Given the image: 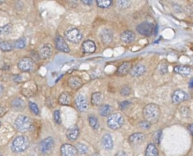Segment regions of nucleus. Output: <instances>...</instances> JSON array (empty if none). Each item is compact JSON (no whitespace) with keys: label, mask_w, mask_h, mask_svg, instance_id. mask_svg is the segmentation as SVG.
I'll return each instance as SVG.
<instances>
[{"label":"nucleus","mask_w":193,"mask_h":156,"mask_svg":"<svg viewBox=\"0 0 193 156\" xmlns=\"http://www.w3.org/2000/svg\"><path fill=\"white\" fill-rule=\"evenodd\" d=\"M143 114L147 122L152 124H156L159 121L160 117V109L159 106L154 104H147L143 110Z\"/></svg>","instance_id":"obj_1"},{"label":"nucleus","mask_w":193,"mask_h":156,"mask_svg":"<svg viewBox=\"0 0 193 156\" xmlns=\"http://www.w3.org/2000/svg\"><path fill=\"white\" fill-rule=\"evenodd\" d=\"M29 146V140L25 136H19L15 138L11 142V149L12 152L16 153H19L25 151Z\"/></svg>","instance_id":"obj_2"},{"label":"nucleus","mask_w":193,"mask_h":156,"mask_svg":"<svg viewBox=\"0 0 193 156\" xmlns=\"http://www.w3.org/2000/svg\"><path fill=\"white\" fill-rule=\"evenodd\" d=\"M15 127L19 132H26L32 127V120L25 115H19L15 120Z\"/></svg>","instance_id":"obj_3"},{"label":"nucleus","mask_w":193,"mask_h":156,"mask_svg":"<svg viewBox=\"0 0 193 156\" xmlns=\"http://www.w3.org/2000/svg\"><path fill=\"white\" fill-rule=\"evenodd\" d=\"M124 122V117L119 113H115V114H112L110 116H109L107 124L109 128L112 129H118L122 127Z\"/></svg>","instance_id":"obj_4"},{"label":"nucleus","mask_w":193,"mask_h":156,"mask_svg":"<svg viewBox=\"0 0 193 156\" xmlns=\"http://www.w3.org/2000/svg\"><path fill=\"white\" fill-rule=\"evenodd\" d=\"M65 37L70 42L78 44L83 40V34L78 28H71L66 30L65 32Z\"/></svg>","instance_id":"obj_5"},{"label":"nucleus","mask_w":193,"mask_h":156,"mask_svg":"<svg viewBox=\"0 0 193 156\" xmlns=\"http://www.w3.org/2000/svg\"><path fill=\"white\" fill-rule=\"evenodd\" d=\"M54 147V141L52 137H47L40 143V151L41 153L47 155L52 152Z\"/></svg>","instance_id":"obj_6"},{"label":"nucleus","mask_w":193,"mask_h":156,"mask_svg":"<svg viewBox=\"0 0 193 156\" xmlns=\"http://www.w3.org/2000/svg\"><path fill=\"white\" fill-rule=\"evenodd\" d=\"M34 63L31 58L25 57L21 59L18 63V68L21 71L25 72H31L34 69Z\"/></svg>","instance_id":"obj_7"},{"label":"nucleus","mask_w":193,"mask_h":156,"mask_svg":"<svg viewBox=\"0 0 193 156\" xmlns=\"http://www.w3.org/2000/svg\"><path fill=\"white\" fill-rule=\"evenodd\" d=\"M154 24L148 21H143L137 26V32L144 36H150L154 32Z\"/></svg>","instance_id":"obj_8"},{"label":"nucleus","mask_w":193,"mask_h":156,"mask_svg":"<svg viewBox=\"0 0 193 156\" xmlns=\"http://www.w3.org/2000/svg\"><path fill=\"white\" fill-rule=\"evenodd\" d=\"M75 104H76V107L80 112H86L88 110L89 104H88L87 99L84 94H80L76 98L75 100Z\"/></svg>","instance_id":"obj_9"},{"label":"nucleus","mask_w":193,"mask_h":156,"mask_svg":"<svg viewBox=\"0 0 193 156\" xmlns=\"http://www.w3.org/2000/svg\"><path fill=\"white\" fill-rule=\"evenodd\" d=\"M61 153L62 156H78L76 148L71 144H64L61 148Z\"/></svg>","instance_id":"obj_10"},{"label":"nucleus","mask_w":193,"mask_h":156,"mask_svg":"<svg viewBox=\"0 0 193 156\" xmlns=\"http://www.w3.org/2000/svg\"><path fill=\"white\" fill-rule=\"evenodd\" d=\"M189 99V94L182 90H176L173 94L172 100L175 104H180Z\"/></svg>","instance_id":"obj_11"},{"label":"nucleus","mask_w":193,"mask_h":156,"mask_svg":"<svg viewBox=\"0 0 193 156\" xmlns=\"http://www.w3.org/2000/svg\"><path fill=\"white\" fill-rule=\"evenodd\" d=\"M55 46L56 50L61 51V52L69 53L70 50L69 46H68V44H66V42L65 41L64 37H62L60 35H58L57 37H56Z\"/></svg>","instance_id":"obj_12"},{"label":"nucleus","mask_w":193,"mask_h":156,"mask_svg":"<svg viewBox=\"0 0 193 156\" xmlns=\"http://www.w3.org/2000/svg\"><path fill=\"white\" fill-rule=\"evenodd\" d=\"M66 137L70 141H75L79 135V129L76 125L71 126L67 129L66 132Z\"/></svg>","instance_id":"obj_13"},{"label":"nucleus","mask_w":193,"mask_h":156,"mask_svg":"<svg viewBox=\"0 0 193 156\" xmlns=\"http://www.w3.org/2000/svg\"><path fill=\"white\" fill-rule=\"evenodd\" d=\"M68 85L72 89H78L83 85V80L79 76H72L68 79Z\"/></svg>","instance_id":"obj_14"},{"label":"nucleus","mask_w":193,"mask_h":156,"mask_svg":"<svg viewBox=\"0 0 193 156\" xmlns=\"http://www.w3.org/2000/svg\"><path fill=\"white\" fill-rule=\"evenodd\" d=\"M52 46H51V44H44L40 50L39 55L41 59H47L51 57V55H52Z\"/></svg>","instance_id":"obj_15"},{"label":"nucleus","mask_w":193,"mask_h":156,"mask_svg":"<svg viewBox=\"0 0 193 156\" xmlns=\"http://www.w3.org/2000/svg\"><path fill=\"white\" fill-rule=\"evenodd\" d=\"M135 38V34L131 31H124L121 34V41L125 43V44H131L132 42H134Z\"/></svg>","instance_id":"obj_16"},{"label":"nucleus","mask_w":193,"mask_h":156,"mask_svg":"<svg viewBox=\"0 0 193 156\" xmlns=\"http://www.w3.org/2000/svg\"><path fill=\"white\" fill-rule=\"evenodd\" d=\"M101 144L106 150H111L114 146V142L111 136L109 133L105 134L101 139Z\"/></svg>","instance_id":"obj_17"},{"label":"nucleus","mask_w":193,"mask_h":156,"mask_svg":"<svg viewBox=\"0 0 193 156\" xmlns=\"http://www.w3.org/2000/svg\"><path fill=\"white\" fill-rule=\"evenodd\" d=\"M82 48L84 53L92 54V53H94L96 51V45L94 41H91V40H87V41H85L83 43Z\"/></svg>","instance_id":"obj_18"},{"label":"nucleus","mask_w":193,"mask_h":156,"mask_svg":"<svg viewBox=\"0 0 193 156\" xmlns=\"http://www.w3.org/2000/svg\"><path fill=\"white\" fill-rule=\"evenodd\" d=\"M146 72V66L143 64H137L131 69V73L133 77H139Z\"/></svg>","instance_id":"obj_19"},{"label":"nucleus","mask_w":193,"mask_h":156,"mask_svg":"<svg viewBox=\"0 0 193 156\" xmlns=\"http://www.w3.org/2000/svg\"><path fill=\"white\" fill-rule=\"evenodd\" d=\"M174 72L182 76H189L192 74V69L189 66H177L174 68Z\"/></svg>","instance_id":"obj_20"},{"label":"nucleus","mask_w":193,"mask_h":156,"mask_svg":"<svg viewBox=\"0 0 193 156\" xmlns=\"http://www.w3.org/2000/svg\"><path fill=\"white\" fill-rule=\"evenodd\" d=\"M72 102V96L69 92H63L58 98V103L61 105H69Z\"/></svg>","instance_id":"obj_21"},{"label":"nucleus","mask_w":193,"mask_h":156,"mask_svg":"<svg viewBox=\"0 0 193 156\" xmlns=\"http://www.w3.org/2000/svg\"><path fill=\"white\" fill-rule=\"evenodd\" d=\"M144 135L141 132H136V133L132 134L131 136H130L128 140L129 142L131 145H137V144L141 143V142L144 141Z\"/></svg>","instance_id":"obj_22"},{"label":"nucleus","mask_w":193,"mask_h":156,"mask_svg":"<svg viewBox=\"0 0 193 156\" xmlns=\"http://www.w3.org/2000/svg\"><path fill=\"white\" fill-rule=\"evenodd\" d=\"M101 40L104 44H110L112 41L113 39V34L112 32L109 29H104L102 30V31L101 32L100 34Z\"/></svg>","instance_id":"obj_23"},{"label":"nucleus","mask_w":193,"mask_h":156,"mask_svg":"<svg viewBox=\"0 0 193 156\" xmlns=\"http://www.w3.org/2000/svg\"><path fill=\"white\" fill-rule=\"evenodd\" d=\"M131 63L130 62H125L119 66L117 70V74L119 76H125L131 70Z\"/></svg>","instance_id":"obj_24"},{"label":"nucleus","mask_w":193,"mask_h":156,"mask_svg":"<svg viewBox=\"0 0 193 156\" xmlns=\"http://www.w3.org/2000/svg\"><path fill=\"white\" fill-rule=\"evenodd\" d=\"M12 31V25L11 24H8L0 27V38H3L9 35Z\"/></svg>","instance_id":"obj_25"},{"label":"nucleus","mask_w":193,"mask_h":156,"mask_svg":"<svg viewBox=\"0 0 193 156\" xmlns=\"http://www.w3.org/2000/svg\"><path fill=\"white\" fill-rule=\"evenodd\" d=\"M146 156H159L158 149H156V145L153 143H150L147 145L145 151Z\"/></svg>","instance_id":"obj_26"},{"label":"nucleus","mask_w":193,"mask_h":156,"mask_svg":"<svg viewBox=\"0 0 193 156\" xmlns=\"http://www.w3.org/2000/svg\"><path fill=\"white\" fill-rule=\"evenodd\" d=\"M103 95L101 92H94L92 94V98H91V103L92 105L98 106L102 102Z\"/></svg>","instance_id":"obj_27"},{"label":"nucleus","mask_w":193,"mask_h":156,"mask_svg":"<svg viewBox=\"0 0 193 156\" xmlns=\"http://www.w3.org/2000/svg\"><path fill=\"white\" fill-rule=\"evenodd\" d=\"M112 111V107L109 104H103L99 108V114L102 117H107L110 116Z\"/></svg>","instance_id":"obj_28"},{"label":"nucleus","mask_w":193,"mask_h":156,"mask_svg":"<svg viewBox=\"0 0 193 156\" xmlns=\"http://www.w3.org/2000/svg\"><path fill=\"white\" fill-rule=\"evenodd\" d=\"M14 49V44L10 41H2L0 42V50L4 52H9Z\"/></svg>","instance_id":"obj_29"},{"label":"nucleus","mask_w":193,"mask_h":156,"mask_svg":"<svg viewBox=\"0 0 193 156\" xmlns=\"http://www.w3.org/2000/svg\"><path fill=\"white\" fill-rule=\"evenodd\" d=\"M88 120H89V126H90L93 129H99V119H98V118L96 117V116L91 114V115H89V117H88Z\"/></svg>","instance_id":"obj_30"},{"label":"nucleus","mask_w":193,"mask_h":156,"mask_svg":"<svg viewBox=\"0 0 193 156\" xmlns=\"http://www.w3.org/2000/svg\"><path fill=\"white\" fill-rule=\"evenodd\" d=\"M11 105L14 108H16V110H22L25 107V103L20 98H16L15 100L12 101L11 103Z\"/></svg>","instance_id":"obj_31"},{"label":"nucleus","mask_w":193,"mask_h":156,"mask_svg":"<svg viewBox=\"0 0 193 156\" xmlns=\"http://www.w3.org/2000/svg\"><path fill=\"white\" fill-rule=\"evenodd\" d=\"M116 4L120 9H125L130 7L131 4V0H116Z\"/></svg>","instance_id":"obj_32"},{"label":"nucleus","mask_w":193,"mask_h":156,"mask_svg":"<svg viewBox=\"0 0 193 156\" xmlns=\"http://www.w3.org/2000/svg\"><path fill=\"white\" fill-rule=\"evenodd\" d=\"M26 46V39L25 37H21L14 43V48L16 49H24Z\"/></svg>","instance_id":"obj_33"},{"label":"nucleus","mask_w":193,"mask_h":156,"mask_svg":"<svg viewBox=\"0 0 193 156\" xmlns=\"http://www.w3.org/2000/svg\"><path fill=\"white\" fill-rule=\"evenodd\" d=\"M97 6L101 9H107L112 3V0H96Z\"/></svg>","instance_id":"obj_34"},{"label":"nucleus","mask_w":193,"mask_h":156,"mask_svg":"<svg viewBox=\"0 0 193 156\" xmlns=\"http://www.w3.org/2000/svg\"><path fill=\"white\" fill-rule=\"evenodd\" d=\"M28 106H29L30 110H31V111L33 113V114H34L35 115H39L40 114L39 107H38V106L35 104V103L30 101V102L28 103Z\"/></svg>","instance_id":"obj_35"},{"label":"nucleus","mask_w":193,"mask_h":156,"mask_svg":"<svg viewBox=\"0 0 193 156\" xmlns=\"http://www.w3.org/2000/svg\"><path fill=\"white\" fill-rule=\"evenodd\" d=\"M76 149H77L78 152L80 154H83V155L86 154L88 152V148L86 145H84V144H82V143L77 144V146H76Z\"/></svg>","instance_id":"obj_36"},{"label":"nucleus","mask_w":193,"mask_h":156,"mask_svg":"<svg viewBox=\"0 0 193 156\" xmlns=\"http://www.w3.org/2000/svg\"><path fill=\"white\" fill-rule=\"evenodd\" d=\"M54 122L56 124H61V112L59 110H54Z\"/></svg>","instance_id":"obj_37"},{"label":"nucleus","mask_w":193,"mask_h":156,"mask_svg":"<svg viewBox=\"0 0 193 156\" xmlns=\"http://www.w3.org/2000/svg\"><path fill=\"white\" fill-rule=\"evenodd\" d=\"M150 126H151L150 123L147 122V120L141 121V122L139 124L140 128L144 129H148L150 128Z\"/></svg>","instance_id":"obj_38"},{"label":"nucleus","mask_w":193,"mask_h":156,"mask_svg":"<svg viewBox=\"0 0 193 156\" xmlns=\"http://www.w3.org/2000/svg\"><path fill=\"white\" fill-rule=\"evenodd\" d=\"M161 132H162V131L158 130V131H156V132H155V134L154 135V141L156 142V144H159V142H160Z\"/></svg>","instance_id":"obj_39"},{"label":"nucleus","mask_w":193,"mask_h":156,"mask_svg":"<svg viewBox=\"0 0 193 156\" xmlns=\"http://www.w3.org/2000/svg\"><path fill=\"white\" fill-rule=\"evenodd\" d=\"M131 94V89L128 86H124L121 89V94L123 96H128Z\"/></svg>","instance_id":"obj_40"},{"label":"nucleus","mask_w":193,"mask_h":156,"mask_svg":"<svg viewBox=\"0 0 193 156\" xmlns=\"http://www.w3.org/2000/svg\"><path fill=\"white\" fill-rule=\"evenodd\" d=\"M131 104V102L128 101H122V102L120 103L119 104V107L121 109V110H124L125 108H127Z\"/></svg>","instance_id":"obj_41"},{"label":"nucleus","mask_w":193,"mask_h":156,"mask_svg":"<svg viewBox=\"0 0 193 156\" xmlns=\"http://www.w3.org/2000/svg\"><path fill=\"white\" fill-rule=\"evenodd\" d=\"M85 5H88V6H90L93 3L94 0H81Z\"/></svg>","instance_id":"obj_42"},{"label":"nucleus","mask_w":193,"mask_h":156,"mask_svg":"<svg viewBox=\"0 0 193 156\" xmlns=\"http://www.w3.org/2000/svg\"><path fill=\"white\" fill-rule=\"evenodd\" d=\"M116 156H127V154L124 151H120V152L116 154Z\"/></svg>","instance_id":"obj_43"},{"label":"nucleus","mask_w":193,"mask_h":156,"mask_svg":"<svg viewBox=\"0 0 193 156\" xmlns=\"http://www.w3.org/2000/svg\"><path fill=\"white\" fill-rule=\"evenodd\" d=\"M189 13L191 16H193V5L189 7Z\"/></svg>","instance_id":"obj_44"},{"label":"nucleus","mask_w":193,"mask_h":156,"mask_svg":"<svg viewBox=\"0 0 193 156\" xmlns=\"http://www.w3.org/2000/svg\"><path fill=\"white\" fill-rule=\"evenodd\" d=\"M189 131L191 132V133H192V135L193 136V124H190V125L189 126Z\"/></svg>","instance_id":"obj_45"},{"label":"nucleus","mask_w":193,"mask_h":156,"mask_svg":"<svg viewBox=\"0 0 193 156\" xmlns=\"http://www.w3.org/2000/svg\"><path fill=\"white\" fill-rule=\"evenodd\" d=\"M3 86L2 85V84H0V94H2V92H3Z\"/></svg>","instance_id":"obj_46"},{"label":"nucleus","mask_w":193,"mask_h":156,"mask_svg":"<svg viewBox=\"0 0 193 156\" xmlns=\"http://www.w3.org/2000/svg\"><path fill=\"white\" fill-rule=\"evenodd\" d=\"M6 1V0H0V4H2V3H4Z\"/></svg>","instance_id":"obj_47"},{"label":"nucleus","mask_w":193,"mask_h":156,"mask_svg":"<svg viewBox=\"0 0 193 156\" xmlns=\"http://www.w3.org/2000/svg\"><path fill=\"white\" fill-rule=\"evenodd\" d=\"M190 87H193V80H192V82H190Z\"/></svg>","instance_id":"obj_48"},{"label":"nucleus","mask_w":193,"mask_h":156,"mask_svg":"<svg viewBox=\"0 0 193 156\" xmlns=\"http://www.w3.org/2000/svg\"><path fill=\"white\" fill-rule=\"evenodd\" d=\"M0 156H2V154H1V153H0Z\"/></svg>","instance_id":"obj_49"},{"label":"nucleus","mask_w":193,"mask_h":156,"mask_svg":"<svg viewBox=\"0 0 193 156\" xmlns=\"http://www.w3.org/2000/svg\"><path fill=\"white\" fill-rule=\"evenodd\" d=\"M0 127H1V122H0Z\"/></svg>","instance_id":"obj_50"}]
</instances>
